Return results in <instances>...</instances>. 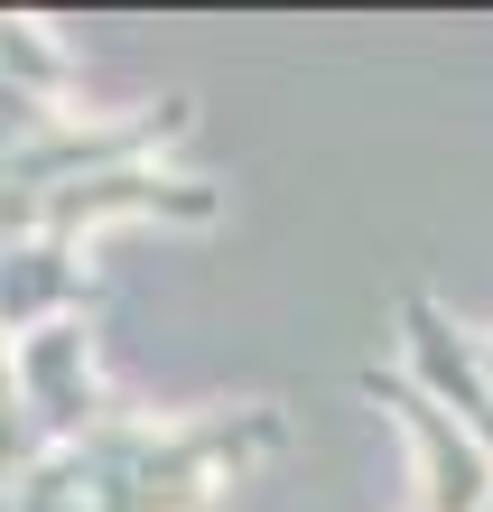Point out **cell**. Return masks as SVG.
I'll list each match as a JSON object with an SVG mask.
<instances>
[{"mask_svg": "<svg viewBox=\"0 0 493 512\" xmlns=\"http://www.w3.org/2000/svg\"><path fill=\"white\" fill-rule=\"evenodd\" d=\"M289 447L280 401H242L205 419H103L94 438L47 447L38 475L10 485V512H205L242 466Z\"/></svg>", "mask_w": 493, "mask_h": 512, "instance_id": "cell-1", "label": "cell"}, {"mask_svg": "<svg viewBox=\"0 0 493 512\" xmlns=\"http://www.w3.org/2000/svg\"><path fill=\"white\" fill-rule=\"evenodd\" d=\"M354 382H363V401H382L400 429H410V447H419V512H493V457L456 429L438 401H428L410 373H400V364L391 373L363 364Z\"/></svg>", "mask_w": 493, "mask_h": 512, "instance_id": "cell-2", "label": "cell"}, {"mask_svg": "<svg viewBox=\"0 0 493 512\" xmlns=\"http://www.w3.org/2000/svg\"><path fill=\"white\" fill-rule=\"evenodd\" d=\"M19 401L47 429V447H75V438H94L112 419L103 373H94V326L84 317H56L38 336H19Z\"/></svg>", "mask_w": 493, "mask_h": 512, "instance_id": "cell-3", "label": "cell"}, {"mask_svg": "<svg viewBox=\"0 0 493 512\" xmlns=\"http://www.w3.org/2000/svg\"><path fill=\"white\" fill-rule=\"evenodd\" d=\"M400 354H410L400 373H410L428 401H438L456 429H466L484 457H493V382L475 373V336H466V326H456L438 298H419V289H410V298H400Z\"/></svg>", "mask_w": 493, "mask_h": 512, "instance_id": "cell-4", "label": "cell"}, {"mask_svg": "<svg viewBox=\"0 0 493 512\" xmlns=\"http://www.w3.org/2000/svg\"><path fill=\"white\" fill-rule=\"evenodd\" d=\"M84 298H94V270H84L75 243H56V233H19V243H0V336H38V326L75 317Z\"/></svg>", "mask_w": 493, "mask_h": 512, "instance_id": "cell-5", "label": "cell"}, {"mask_svg": "<svg viewBox=\"0 0 493 512\" xmlns=\"http://www.w3.org/2000/svg\"><path fill=\"white\" fill-rule=\"evenodd\" d=\"M0 84H19V94H38V103H66L75 66H66V47H56L38 19L0 10Z\"/></svg>", "mask_w": 493, "mask_h": 512, "instance_id": "cell-6", "label": "cell"}, {"mask_svg": "<svg viewBox=\"0 0 493 512\" xmlns=\"http://www.w3.org/2000/svg\"><path fill=\"white\" fill-rule=\"evenodd\" d=\"M475 373H484V382H493V336H475Z\"/></svg>", "mask_w": 493, "mask_h": 512, "instance_id": "cell-7", "label": "cell"}]
</instances>
